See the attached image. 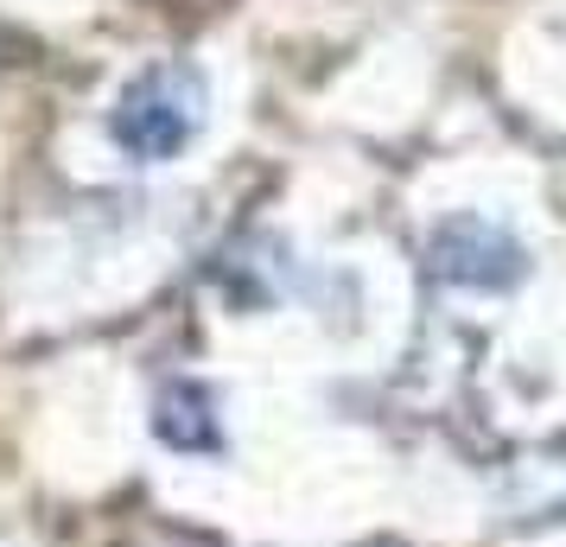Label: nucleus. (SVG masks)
Masks as SVG:
<instances>
[{"label":"nucleus","mask_w":566,"mask_h":547,"mask_svg":"<svg viewBox=\"0 0 566 547\" xmlns=\"http://www.w3.org/2000/svg\"><path fill=\"white\" fill-rule=\"evenodd\" d=\"M433 267L459 287H510L522 274V249L496 223H478V217H459L433 235Z\"/></svg>","instance_id":"2"},{"label":"nucleus","mask_w":566,"mask_h":547,"mask_svg":"<svg viewBox=\"0 0 566 547\" xmlns=\"http://www.w3.org/2000/svg\"><path fill=\"white\" fill-rule=\"evenodd\" d=\"M115 140L128 147L134 159H172L191 140L198 128V83L185 77V71H154V77H140L122 96L115 108Z\"/></svg>","instance_id":"1"},{"label":"nucleus","mask_w":566,"mask_h":547,"mask_svg":"<svg viewBox=\"0 0 566 547\" xmlns=\"http://www.w3.org/2000/svg\"><path fill=\"white\" fill-rule=\"evenodd\" d=\"M154 433L172 445V452H217V445H223V427H217L210 389L172 382V389L159 395V408H154Z\"/></svg>","instance_id":"3"}]
</instances>
